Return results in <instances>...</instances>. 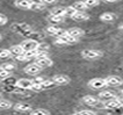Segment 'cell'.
<instances>
[{"instance_id": "8fae6325", "label": "cell", "mask_w": 123, "mask_h": 115, "mask_svg": "<svg viewBox=\"0 0 123 115\" xmlns=\"http://www.w3.org/2000/svg\"><path fill=\"white\" fill-rule=\"evenodd\" d=\"M120 107H122V105L118 101L117 98H114V99H110V100H107L106 102H103V108L106 109H115L120 108Z\"/></svg>"}, {"instance_id": "f1b7e54d", "label": "cell", "mask_w": 123, "mask_h": 115, "mask_svg": "<svg viewBox=\"0 0 123 115\" xmlns=\"http://www.w3.org/2000/svg\"><path fill=\"white\" fill-rule=\"evenodd\" d=\"M82 1L86 4L87 7H94L100 4V0H82Z\"/></svg>"}, {"instance_id": "ba28073f", "label": "cell", "mask_w": 123, "mask_h": 115, "mask_svg": "<svg viewBox=\"0 0 123 115\" xmlns=\"http://www.w3.org/2000/svg\"><path fill=\"white\" fill-rule=\"evenodd\" d=\"M52 80H54V83L57 86H65V85L70 84L71 79H70V77H68L65 75H56L52 78Z\"/></svg>"}, {"instance_id": "d4e9b609", "label": "cell", "mask_w": 123, "mask_h": 115, "mask_svg": "<svg viewBox=\"0 0 123 115\" xmlns=\"http://www.w3.org/2000/svg\"><path fill=\"white\" fill-rule=\"evenodd\" d=\"M13 55L9 51V49H0V59H7L11 58Z\"/></svg>"}, {"instance_id": "d590c367", "label": "cell", "mask_w": 123, "mask_h": 115, "mask_svg": "<svg viewBox=\"0 0 123 115\" xmlns=\"http://www.w3.org/2000/svg\"><path fill=\"white\" fill-rule=\"evenodd\" d=\"M8 19H7L6 15H4V14L0 13V26H2V25H6Z\"/></svg>"}, {"instance_id": "ab89813d", "label": "cell", "mask_w": 123, "mask_h": 115, "mask_svg": "<svg viewBox=\"0 0 123 115\" xmlns=\"http://www.w3.org/2000/svg\"><path fill=\"white\" fill-rule=\"evenodd\" d=\"M118 28H120V29H122V30H123V23H121V25L118 26Z\"/></svg>"}, {"instance_id": "cb8c5ba5", "label": "cell", "mask_w": 123, "mask_h": 115, "mask_svg": "<svg viewBox=\"0 0 123 115\" xmlns=\"http://www.w3.org/2000/svg\"><path fill=\"white\" fill-rule=\"evenodd\" d=\"M55 86H57V85L54 83L52 79H50V80H43L41 83L42 89H48V88H52V87H55Z\"/></svg>"}, {"instance_id": "484cf974", "label": "cell", "mask_w": 123, "mask_h": 115, "mask_svg": "<svg viewBox=\"0 0 123 115\" xmlns=\"http://www.w3.org/2000/svg\"><path fill=\"white\" fill-rule=\"evenodd\" d=\"M30 115H50V113L44 108H36L30 112Z\"/></svg>"}, {"instance_id": "1f68e13d", "label": "cell", "mask_w": 123, "mask_h": 115, "mask_svg": "<svg viewBox=\"0 0 123 115\" xmlns=\"http://www.w3.org/2000/svg\"><path fill=\"white\" fill-rule=\"evenodd\" d=\"M77 114L78 115H96V113L93 112V110H89V109H82L80 112H78Z\"/></svg>"}, {"instance_id": "7bdbcfd3", "label": "cell", "mask_w": 123, "mask_h": 115, "mask_svg": "<svg viewBox=\"0 0 123 115\" xmlns=\"http://www.w3.org/2000/svg\"><path fill=\"white\" fill-rule=\"evenodd\" d=\"M0 99H1V95H0Z\"/></svg>"}, {"instance_id": "f546056e", "label": "cell", "mask_w": 123, "mask_h": 115, "mask_svg": "<svg viewBox=\"0 0 123 115\" xmlns=\"http://www.w3.org/2000/svg\"><path fill=\"white\" fill-rule=\"evenodd\" d=\"M1 69H4V70H6V71H9V72H12L14 69H15V65L12 64V63H4V64L1 65Z\"/></svg>"}, {"instance_id": "3957f363", "label": "cell", "mask_w": 123, "mask_h": 115, "mask_svg": "<svg viewBox=\"0 0 123 115\" xmlns=\"http://www.w3.org/2000/svg\"><path fill=\"white\" fill-rule=\"evenodd\" d=\"M38 44H40L38 41L34 40V38H28L21 43V47L23 49V51H31V50H36Z\"/></svg>"}, {"instance_id": "60d3db41", "label": "cell", "mask_w": 123, "mask_h": 115, "mask_svg": "<svg viewBox=\"0 0 123 115\" xmlns=\"http://www.w3.org/2000/svg\"><path fill=\"white\" fill-rule=\"evenodd\" d=\"M72 115H78V114H77V113H75V114H72Z\"/></svg>"}, {"instance_id": "836d02e7", "label": "cell", "mask_w": 123, "mask_h": 115, "mask_svg": "<svg viewBox=\"0 0 123 115\" xmlns=\"http://www.w3.org/2000/svg\"><path fill=\"white\" fill-rule=\"evenodd\" d=\"M31 91H35V92H40L42 91V87H41V84H37V83H33V85H31V88H30Z\"/></svg>"}, {"instance_id": "d6a6232c", "label": "cell", "mask_w": 123, "mask_h": 115, "mask_svg": "<svg viewBox=\"0 0 123 115\" xmlns=\"http://www.w3.org/2000/svg\"><path fill=\"white\" fill-rule=\"evenodd\" d=\"M36 50H37V51H45V52H48L49 45H48V44H41V43H40Z\"/></svg>"}, {"instance_id": "7402d4cb", "label": "cell", "mask_w": 123, "mask_h": 115, "mask_svg": "<svg viewBox=\"0 0 123 115\" xmlns=\"http://www.w3.org/2000/svg\"><path fill=\"white\" fill-rule=\"evenodd\" d=\"M72 7L74 8L75 11H78V12H84L85 9H87V8H88L84 1H77V2H74V4L72 5Z\"/></svg>"}, {"instance_id": "5b68a950", "label": "cell", "mask_w": 123, "mask_h": 115, "mask_svg": "<svg viewBox=\"0 0 123 115\" xmlns=\"http://www.w3.org/2000/svg\"><path fill=\"white\" fill-rule=\"evenodd\" d=\"M107 86H111V87H117L123 84V79L118 76H109L107 78H105Z\"/></svg>"}, {"instance_id": "e575fe53", "label": "cell", "mask_w": 123, "mask_h": 115, "mask_svg": "<svg viewBox=\"0 0 123 115\" xmlns=\"http://www.w3.org/2000/svg\"><path fill=\"white\" fill-rule=\"evenodd\" d=\"M75 12H78V11H75V9H74V8H73L72 6L66 7V15H70V16H72V15H73Z\"/></svg>"}, {"instance_id": "2e32d148", "label": "cell", "mask_w": 123, "mask_h": 115, "mask_svg": "<svg viewBox=\"0 0 123 115\" xmlns=\"http://www.w3.org/2000/svg\"><path fill=\"white\" fill-rule=\"evenodd\" d=\"M33 0H15V6L18 8H22V9H29V7L31 5Z\"/></svg>"}, {"instance_id": "4dcf8cb0", "label": "cell", "mask_w": 123, "mask_h": 115, "mask_svg": "<svg viewBox=\"0 0 123 115\" xmlns=\"http://www.w3.org/2000/svg\"><path fill=\"white\" fill-rule=\"evenodd\" d=\"M11 76V72L9 71H6V70H4V69L0 68V79H7L8 77Z\"/></svg>"}, {"instance_id": "30bf717a", "label": "cell", "mask_w": 123, "mask_h": 115, "mask_svg": "<svg viewBox=\"0 0 123 115\" xmlns=\"http://www.w3.org/2000/svg\"><path fill=\"white\" fill-rule=\"evenodd\" d=\"M82 101H84V103H86L87 106L95 107V106H99L100 99L94 96V95H85V96L82 98Z\"/></svg>"}, {"instance_id": "8d00e7d4", "label": "cell", "mask_w": 123, "mask_h": 115, "mask_svg": "<svg viewBox=\"0 0 123 115\" xmlns=\"http://www.w3.org/2000/svg\"><path fill=\"white\" fill-rule=\"evenodd\" d=\"M42 4H44V5H52V4H55L57 0H40Z\"/></svg>"}, {"instance_id": "5bb4252c", "label": "cell", "mask_w": 123, "mask_h": 115, "mask_svg": "<svg viewBox=\"0 0 123 115\" xmlns=\"http://www.w3.org/2000/svg\"><path fill=\"white\" fill-rule=\"evenodd\" d=\"M47 32H48L50 35H54V36H61V35H63L66 30H63L62 28H58V27H56V26H48L47 27Z\"/></svg>"}, {"instance_id": "7a4b0ae2", "label": "cell", "mask_w": 123, "mask_h": 115, "mask_svg": "<svg viewBox=\"0 0 123 115\" xmlns=\"http://www.w3.org/2000/svg\"><path fill=\"white\" fill-rule=\"evenodd\" d=\"M81 56L86 59L94 61V59H99L102 57V51L95 50V49H84L81 51Z\"/></svg>"}, {"instance_id": "83f0119b", "label": "cell", "mask_w": 123, "mask_h": 115, "mask_svg": "<svg viewBox=\"0 0 123 115\" xmlns=\"http://www.w3.org/2000/svg\"><path fill=\"white\" fill-rule=\"evenodd\" d=\"M63 18H64V16H57V15H51V14H50L48 20L50 21L51 23H61V22H63Z\"/></svg>"}, {"instance_id": "4316f807", "label": "cell", "mask_w": 123, "mask_h": 115, "mask_svg": "<svg viewBox=\"0 0 123 115\" xmlns=\"http://www.w3.org/2000/svg\"><path fill=\"white\" fill-rule=\"evenodd\" d=\"M37 54L36 50H31V51H25L23 55L26 57V61H30V59H35V56Z\"/></svg>"}, {"instance_id": "44dd1931", "label": "cell", "mask_w": 123, "mask_h": 115, "mask_svg": "<svg viewBox=\"0 0 123 115\" xmlns=\"http://www.w3.org/2000/svg\"><path fill=\"white\" fill-rule=\"evenodd\" d=\"M9 51L12 52L13 56H19V55H22L25 51H23V49L21 47V44H15V45H12V47L9 48Z\"/></svg>"}, {"instance_id": "52a82bcc", "label": "cell", "mask_w": 123, "mask_h": 115, "mask_svg": "<svg viewBox=\"0 0 123 115\" xmlns=\"http://www.w3.org/2000/svg\"><path fill=\"white\" fill-rule=\"evenodd\" d=\"M31 85H33V80L28 79V78H21L15 81V86L21 89H30Z\"/></svg>"}, {"instance_id": "7c38bea8", "label": "cell", "mask_w": 123, "mask_h": 115, "mask_svg": "<svg viewBox=\"0 0 123 115\" xmlns=\"http://www.w3.org/2000/svg\"><path fill=\"white\" fill-rule=\"evenodd\" d=\"M14 109L16 112H20V113H27V112H31L33 107L29 105V103H25V102H19L14 106Z\"/></svg>"}, {"instance_id": "9a60e30c", "label": "cell", "mask_w": 123, "mask_h": 115, "mask_svg": "<svg viewBox=\"0 0 123 115\" xmlns=\"http://www.w3.org/2000/svg\"><path fill=\"white\" fill-rule=\"evenodd\" d=\"M116 14L110 13V12H106V13H102L100 15V20L103 21V22H113V21L116 20Z\"/></svg>"}, {"instance_id": "74e56055", "label": "cell", "mask_w": 123, "mask_h": 115, "mask_svg": "<svg viewBox=\"0 0 123 115\" xmlns=\"http://www.w3.org/2000/svg\"><path fill=\"white\" fill-rule=\"evenodd\" d=\"M105 2H107V4H114V2H117L118 0H103Z\"/></svg>"}, {"instance_id": "603a6c76", "label": "cell", "mask_w": 123, "mask_h": 115, "mask_svg": "<svg viewBox=\"0 0 123 115\" xmlns=\"http://www.w3.org/2000/svg\"><path fill=\"white\" fill-rule=\"evenodd\" d=\"M13 107V103L7 100V99H0V109L4 110V109H9Z\"/></svg>"}, {"instance_id": "6da1fadb", "label": "cell", "mask_w": 123, "mask_h": 115, "mask_svg": "<svg viewBox=\"0 0 123 115\" xmlns=\"http://www.w3.org/2000/svg\"><path fill=\"white\" fill-rule=\"evenodd\" d=\"M11 28L13 32L23 35V36H28V35L31 34V28L27 23H14V25H12Z\"/></svg>"}, {"instance_id": "277c9868", "label": "cell", "mask_w": 123, "mask_h": 115, "mask_svg": "<svg viewBox=\"0 0 123 115\" xmlns=\"http://www.w3.org/2000/svg\"><path fill=\"white\" fill-rule=\"evenodd\" d=\"M106 86H107V84L103 78H93L88 81V87L92 89H101Z\"/></svg>"}, {"instance_id": "f35d334b", "label": "cell", "mask_w": 123, "mask_h": 115, "mask_svg": "<svg viewBox=\"0 0 123 115\" xmlns=\"http://www.w3.org/2000/svg\"><path fill=\"white\" fill-rule=\"evenodd\" d=\"M117 99H118V101L121 102V105L123 106V96H121V98H117Z\"/></svg>"}, {"instance_id": "e0dca14e", "label": "cell", "mask_w": 123, "mask_h": 115, "mask_svg": "<svg viewBox=\"0 0 123 115\" xmlns=\"http://www.w3.org/2000/svg\"><path fill=\"white\" fill-rule=\"evenodd\" d=\"M51 15H57V16H65L66 15V7H55L50 11Z\"/></svg>"}, {"instance_id": "4fadbf2b", "label": "cell", "mask_w": 123, "mask_h": 115, "mask_svg": "<svg viewBox=\"0 0 123 115\" xmlns=\"http://www.w3.org/2000/svg\"><path fill=\"white\" fill-rule=\"evenodd\" d=\"M98 98H99L100 100H106V101H107V100L114 99V98H117V96H116V93L113 92V91H102V92L99 93Z\"/></svg>"}, {"instance_id": "b9f144b4", "label": "cell", "mask_w": 123, "mask_h": 115, "mask_svg": "<svg viewBox=\"0 0 123 115\" xmlns=\"http://www.w3.org/2000/svg\"><path fill=\"white\" fill-rule=\"evenodd\" d=\"M0 40H1V34H0Z\"/></svg>"}, {"instance_id": "ffe728a7", "label": "cell", "mask_w": 123, "mask_h": 115, "mask_svg": "<svg viewBox=\"0 0 123 115\" xmlns=\"http://www.w3.org/2000/svg\"><path fill=\"white\" fill-rule=\"evenodd\" d=\"M71 18L74 21H85V20H88L89 19L88 15L86 13H84V12H75Z\"/></svg>"}, {"instance_id": "8992f818", "label": "cell", "mask_w": 123, "mask_h": 115, "mask_svg": "<svg viewBox=\"0 0 123 115\" xmlns=\"http://www.w3.org/2000/svg\"><path fill=\"white\" fill-rule=\"evenodd\" d=\"M27 75H30V76H35V75H38L40 72L42 71V68L40 65H37L36 63H30V64H28L27 66L23 70Z\"/></svg>"}, {"instance_id": "9c48e42d", "label": "cell", "mask_w": 123, "mask_h": 115, "mask_svg": "<svg viewBox=\"0 0 123 115\" xmlns=\"http://www.w3.org/2000/svg\"><path fill=\"white\" fill-rule=\"evenodd\" d=\"M35 63H36L37 65H40L42 69H44V68H50V66H52V65H54V61H52L51 58H49V57L36 58V59H35Z\"/></svg>"}, {"instance_id": "ac0fdd59", "label": "cell", "mask_w": 123, "mask_h": 115, "mask_svg": "<svg viewBox=\"0 0 123 115\" xmlns=\"http://www.w3.org/2000/svg\"><path fill=\"white\" fill-rule=\"evenodd\" d=\"M66 32H68V34H70L71 36H73V37H77V38L84 35V30L80 29V28H77V27L70 28L68 30H66Z\"/></svg>"}, {"instance_id": "d6986e66", "label": "cell", "mask_w": 123, "mask_h": 115, "mask_svg": "<svg viewBox=\"0 0 123 115\" xmlns=\"http://www.w3.org/2000/svg\"><path fill=\"white\" fill-rule=\"evenodd\" d=\"M29 9H31V11H36V12H40V11L45 9V5H44V4H42L41 1H34V0H33V2H31L30 7H29Z\"/></svg>"}]
</instances>
